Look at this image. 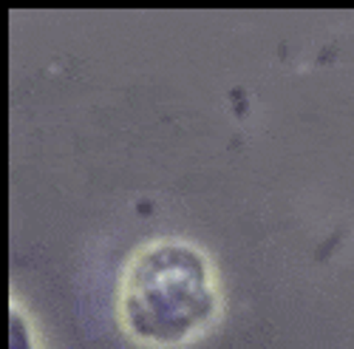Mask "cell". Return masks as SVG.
Returning <instances> with one entry per match:
<instances>
[{
    "mask_svg": "<svg viewBox=\"0 0 354 349\" xmlns=\"http://www.w3.org/2000/svg\"><path fill=\"white\" fill-rule=\"evenodd\" d=\"M213 310L207 261L182 242L147 247L125 273L122 318L139 341L179 343L207 324Z\"/></svg>",
    "mask_w": 354,
    "mask_h": 349,
    "instance_id": "6da1fadb",
    "label": "cell"
}]
</instances>
